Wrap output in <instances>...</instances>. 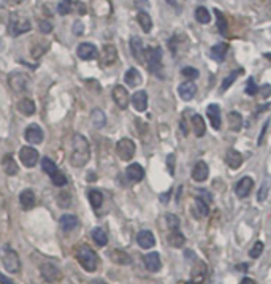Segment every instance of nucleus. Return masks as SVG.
Segmentation results:
<instances>
[{
	"label": "nucleus",
	"instance_id": "nucleus-14",
	"mask_svg": "<svg viewBox=\"0 0 271 284\" xmlns=\"http://www.w3.org/2000/svg\"><path fill=\"white\" fill-rule=\"evenodd\" d=\"M78 56L83 60H94L99 56V50L96 48V45L92 43H81L78 46Z\"/></svg>",
	"mask_w": 271,
	"mask_h": 284
},
{
	"label": "nucleus",
	"instance_id": "nucleus-11",
	"mask_svg": "<svg viewBox=\"0 0 271 284\" xmlns=\"http://www.w3.org/2000/svg\"><path fill=\"white\" fill-rule=\"evenodd\" d=\"M113 99L114 103H116L121 110H125L128 106V102H130V97H128V91L125 89L124 86H114L113 89Z\"/></svg>",
	"mask_w": 271,
	"mask_h": 284
},
{
	"label": "nucleus",
	"instance_id": "nucleus-56",
	"mask_svg": "<svg viewBox=\"0 0 271 284\" xmlns=\"http://www.w3.org/2000/svg\"><path fill=\"white\" fill-rule=\"evenodd\" d=\"M137 5H143V6H149V3H148V0H137Z\"/></svg>",
	"mask_w": 271,
	"mask_h": 284
},
{
	"label": "nucleus",
	"instance_id": "nucleus-49",
	"mask_svg": "<svg viewBox=\"0 0 271 284\" xmlns=\"http://www.w3.org/2000/svg\"><path fill=\"white\" fill-rule=\"evenodd\" d=\"M257 91H259V87H257L254 78H249L247 84H246V94H249V96H255Z\"/></svg>",
	"mask_w": 271,
	"mask_h": 284
},
{
	"label": "nucleus",
	"instance_id": "nucleus-54",
	"mask_svg": "<svg viewBox=\"0 0 271 284\" xmlns=\"http://www.w3.org/2000/svg\"><path fill=\"white\" fill-rule=\"evenodd\" d=\"M0 284H15L13 283L8 276H5V275H0Z\"/></svg>",
	"mask_w": 271,
	"mask_h": 284
},
{
	"label": "nucleus",
	"instance_id": "nucleus-22",
	"mask_svg": "<svg viewBox=\"0 0 271 284\" xmlns=\"http://www.w3.org/2000/svg\"><path fill=\"white\" fill-rule=\"evenodd\" d=\"M225 162H227V165L230 168L236 170V168H240L243 165V155L236 150H233V148H230V150L227 151V154H225Z\"/></svg>",
	"mask_w": 271,
	"mask_h": 284
},
{
	"label": "nucleus",
	"instance_id": "nucleus-35",
	"mask_svg": "<svg viewBox=\"0 0 271 284\" xmlns=\"http://www.w3.org/2000/svg\"><path fill=\"white\" fill-rule=\"evenodd\" d=\"M91 121H92V124L96 129H101V127H105V124H106V116L101 110H92Z\"/></svg>",
	"mask_w": 271,
	"mask_h": 284
},
{
	"label": "nucleus",
	"instance_id": "nucleus-1",
	"mask_svg": "<svg viewBox=\"0 0 271 284\" xmlns=\"http://www.w3.org/2000/svg\"><path fill=\"white\" fill-rule=\"evenodd\" d=\"M91 159V148L89 141L86 140L81 133H76L73 137V148H72V155H70V164L76 168L84 167Z\"/></svg>",
	"mask_w": 271,
	"mask_h": 284
},
{
	"label": "nucleus",
	"instance_id": "nucleus-12",
	"mask_svg": "<svg viewBox=\"0 0 271 284\" xmlns=\"http://www.w3.org/2000/svg\"><path fill=\"white\" fill-rule=\"evenodd\" d=\"M252 187H254V180L250 177H243L238 182H236L235 192L240 199H246L250 194V191H252Z\"/></svg>",
	"mask_w": 271,
	"mask_h": 284
},
{
	"label": "nucleus",
	"instance_id": "nucleus-2",
	"mask_svg": "<svg viewBox=\"0 0 271 284\" xmlns=\"http://www.w3.org/2000/svg\"><path fill=\"white\" fill-rule=\"evenodd\" d=\"M76 259H78V262L81 263V267H83L86 272L92 273V272H96L97 270L99 258H97V254L92 248L86 246V245L79 246L78 251H76Z\"/></svg>",
	"mask_w": 271,
	"mask_h": 284
},
{
	"label": "nucleus",
	"instance_id": "nucleus-44",
	"mask_svg": "<svg viewBox=\"0 0 271 284\" xmlns=\"http://www.w3.org/2000/svg\"><path fill=\"white\" fill-rule=\"evenodd\" d=\"M263 249H265V245H263V241H255V245L252 246V249L249 251V256L252 259H257L259 256L263 253Z\"/></svg>",
	"mask_w": 271,
	"mask_h": 284
},
{
	"label": "nucleus",
	"instance_id": "nucleus-41",
	"mask_svg": "<svg viewBox=\"0 0 271 284\" xmlns=\"http://www.w3.org/2000/svg\"><path fill=\"white\" fill-rule=\"evenodd\" d=\"M73 10V2L72 0H60L59 5H57V11H59V15H70Z\"/></svg>",
	"mask_w": 271,
	"mask_h": 284
},
{
	"label": "nucleus",
	"instance_id": "nucleus-43",
	"mask_svg": "<svg viewBox=\"0 0 271 284\" xmlns=\"http://www.w3.org/2000/svg\"><path fill=\"white\" fill-rule=\"evenodd\" d=\"M241 73V70H238V72H233V73H230V75L222 81V86H221V89L222 91H227L230 86H232L233 83H235V79H236V77H238Z\"/></svg>",
	"mask_w": 271,
	"mask_h": 284
},
{
	"label": "nucleus",
	"instance_id": "nucleus-45",
	"mask_svg": "<svg viewBox=\"0 0 271 284\" xmlns=\"http://www.w3.org/2000/svg\"><path fill=\"white\" fill-rule=\"evenodd\" d=\"M216 18H218V27H219V32L223 33L225 35L227 33V21H225V18H223V15L219 11V10H216Z\"/></svg>",
	"mask_w": 271,
	"mask_h": 284
},
{
	"label": "nucleus",
	"instance_id": "nucleus-34",
	"mask_svg": "<svg viewBox=\"0 0 271 284\" xmlns=\"http://www.w3.org/2000/svg\"><path fill=\"white\" fill-rule=\"evenodd\" d=\"M18 110L23 114H25V116H32V114L35 113V103H33L30 99H23V100H19Z\"/></svg>",
	"mask_w": 271,
	"mask_h": 284
},
{
	"label": "nucleus",
	"instance_id": "nucleus-18",
	"mask_svg": "<svg viewBox=\"0 0 271 284\" xmlns=\"http://www.w3.org/2000/svg\"><path fill=\"white\" fill-rule=\"evenodd\" d=\"M145 267L152 273H157L162 268V260H160V254L159 253H149L145 256Z\"/></svg>",
	"mask_w": 271,
	"mask_h": 284
},
{
	"label": "nucleus",
	"instance_id": "nucleus-50",
	"mask_svg": "<svg viewBox=\"0 0 271 284\" xmlns=\"http://www.w3.org/2000/svg\"><path fill=\"white\" fill-rule=\"evenodd\" d=\"M40 30H42L43 33H49V32H52V24H51V21H40Z\"/></svg>",
	"mask_w": 271,
	"mask_h": 284
},
{
	"label": "nucleus",
	"instance_id": "nucleus-10",
	"mask_svg": "<svg viewBox=\"0 0 271 284\" xmlns=\"http://www.w3.org/2000/svg\"><path fill=\"white\" fill-rule=\"evenodd\" d=\"M118 59V50L114 45H105L101 48V54H100V65L103 67H110L116 62Z\"/></svg>",
	"mask_w": 271,
	"mask_h": 284
},
{
	"label": "nucleus",
	"instance_id": "nucleus-20",
	"mask_svg": "<svg viewBox=\"0 0 271 284\" xmlns=\"http://www.w3.org/2000/svg\"><path fill=\"white\" fill-rule=\"evenodd\" d=\"M137 243L140 245V248L143 249H151L155 245V236L151 231H141L137 235Z\"/></svg>",
	"mask_w": 271,
	"mask_h": 284
},
{
	"label": "nucleus",
	"instance_id": "nucleus-52",
	"mask_svg": "<svg viewBox=\"0 0 271 284\" xmlns=\"http://www.w3.org/2000/svg\"><path fill=\"white\" fill-rule=\"evenodd\" d=\"M84 32V26H83V23H74L73 24V33L74 35H81V33Z\"/></svg>",
	"mask_w": 271,
	"mask_h": 284
},
{
	"label": "nucleus",
	"instance_id": "nucleus-7",
	"mask_svg": "<svg viewBox=\"0 0 271 284\" xmlns=\"http://www.w3.org/2000/svg\"><path fill=\"white\" fill-rule=\"evenodd\" d=\"M145 57H146V62L149 65V69L152 72H157L160 69V64H162V50L159 46H154V48H148L145 50Z\"/></svg>",
	"mask_w": 271,
	"mask_h": 284
},
{
	"label": "nucleus",
	"instance_id": "nucleus-6",
	"mask_svg": "<svg viewBox=\"0 0 271 284\" xmlns=\"http://www.w3.org/2000/svg\"><path fill=\"white\" fill-rule=\"evenodd\" d=\"M135 151H137V146L130 138H121L116 143V153L121 160H130L135 155Z\"/></svg>",
	"mask_w": 271,
	"mask_h": 284
},
{
	"label": "nucleus",
	"instance_id": "nucleus-28",
	"mask_svg": "<svg viewBox=\"0 0 271 284\" xmlns=\"http://www.w3.org/2000/svg\"><path fill=\"white\" fill-rule=\"evenodd\" d=\"M110 258L114 263H119V265H128V263H132V258L125 251H123V249H114V251H111Z\"/></svg>",
	"mask_w": 271,
	"mask_h": 284
},
{
	"label": "nucleus",
	"instance_id": "nucleus-36",
	"mask_svg": "<svg viewBox=\"0 0 271 284\" xmlns=\"http://www.w3.org/2000/svg\"><path fill=\"white\" fill-rule=\"evenodd\" d=\"M87 197H89V202H91L94 209L100 208L101 204H103V194L97 191V189H91V191H87Z\"/></svg>",
	"mask_w": 271,
	"mask_h": 284
},
{
	"label": "nucleus",
	"instance_id": "nucleus-5",
	"mask_svg": "<svg viewBox=\"0 0 271 284\" xmlns=\"http://www.w3.org/2000/svg\"><path fill=\"white\" fill-rule=\"evenodd\" d=\"M8 83L11 86V89L15 92H23L27 91L30 86V78L24 72H13L8 77Z\"/></svg>",
	"mask_w": 271,
	"mask_h": 284
},
{
	"label": "nucleus",
	"instance_id": "nucleus-32",
	"mask_svg": "<svg viewBox=\"0 0 271 284\" xmlns=\"http://www.w3.org/2000/svg\"><path fill=\"white\" fill-rule=\"evenodd\" d=\"M192 127H194V132L197 137H203L206 133V126H205V121L200 116V114H194L192 116Z\"/></svg>",
	"mask_w": 271,
	"mask_h": 284
},
{
	"label": "nucleus",
	"instance_id": "nucleus-19",
	"mask_svg": "<svg viewBox=\"0 0 271 284\" xmlns=\"http://www.w3.org/2000/svg\"><path fill=\"white\" fill-rule=\"evenodd\" d=\"M125 177L132 182H140L145 178V168L140 164H130L125 170Z\"/></svg>",
	"mask_w": 271,
	"mask_h": 284
},
{
	"label": "nucleus",
	"instance_id": "nucleus-33",
	"mask_svg": "<svg viewBox=\"0 0 271 284\" xmlns=\"http://www.w3.org/2000/svg\"><path fill=\"white\" fill-rule=\"evenodd\" d=\"M168 243H170L173 248H182L186 243V238L184 235L179 232V229H176V231H172V233L168 235Z\"/></svg>",
	"mask_w": 271,
	"mask_h": 284
},
{
	"label": "nucleus",
	"instance_id": "nucleus-30",
	"mask_svg": "<svg viewBox=\"0 0 271 284\" xmlns=\"http://www.w3.org/2000/svg\"><path fill=\"white\" fill-rule=\"evenodd\" d=\"M227 119H228L230 130H233V132L241 130V127H243V116H241L238 111H230Z\"/></svg>",
	"mask_w": 271,
	"mask_h": 284
},
{
	"label": "nucleus",
	"instance_id": "nucleus-25",
	"mask_svg": "<svg viewBox=\"0 0 271 284\" xmlns=\"http://www.w3.org/2000/svg\"><path fill=\"white\" fill-rule=\"evenodd\" d=\"M59 224L64 232H72L73 229L78 226V218L73 214H62L59 219Z\"/></svg>",
	"mask_w": 271,
	"mask_h": 284
},
{
	"label": "nucleus",
	"instance_id": "nucleus-24",
	"mask_svg": "<svg viewBox=\"0 0 271 284\" xmlns=\"http://www.w3.org/2000/svg\"><path fill=\"white\" fill-rule=\"evenodd\" d=\"M124 79H125L127 86H130V87H137L143 83V77H141V73L137 69H128L124 75Z\"/></svg>",
	"mask_w": 271,
	"mask_h": 284
},
{
	"label": "nucleus",
	"instance_id": "nucleus-39",
	"mask_svg": "<svg viewBox=\"0 0 271 284\" xmlns=\"http://www.w3.org/2000/svg\"><path fill=\"white\" fill-rule=\"evenodd\" d=\"M42 168H43L45 173L49 175V177H51L52 173H56V172L59 170L57 165H56V162L51 160L49 157H43V159H42Z\"/></svg>",
	"mask_w": 271,
	"mask_h": 284
},
{
	"label": "nucleus",
	"instance_id": "nucleus-21",
	"mask_svg": "<svg viewBox=\"0 0 271 284\" xmlns=\"http://www.w3.org/2000/svg\"><path fill=\"white\" fill-rule=\"evenodd\" d=\"M132 105L137 111H146L148 108V94L146 91H137L132 97Z\"/></svg>",
	"mask_w": 271,
	"mask_h": 284
},
{
	"label": "nucleus",
	"instance_id": "nucleus-16",
	"mask_svg": "<svg viewBox=\"0 0 271 284\" xmlns=\"http://www.w3.org/2000/svg\"><path fill=\"white\" fill-rule=\"evenodd\" d=\"M206 114H208V118H209V123H211V126H213V129L219 130L221 129V121H222L221 106L218 103H211L206 108Z\"/></svg>",
	"mask_w": 271,
	"mask_h": 284
},
{
	"label": "nucleus",
	"instance_id": "nucleus-26",
	"mask_svg": "<svg viewBox=\"0 0 271 284\" xmlns=\"http://www.w3.org/2000/svg\"><path fill=\"white\" fill-rule=\"evenodd\" d=\"M2 167H3L5 173H6V175H10V177H13V175H16V173L19 172L16 160L13 159V155H11V154H5V155H3V159H2Z\"/></svg>",
	"mask_w": 271,
	"mask_h": 284
},
{
	"label": "nucleus",
	"instance_id": "nucleus-55",
	"mask_svg": "<svg viewBox=\"0 0 271 284\" xmlns=\"http://www.w3.org/2000/svg\"><path fill=\"white\" fill-rule=\"evenodd\" d=\"M270 89H271V87H270L268 84L263 86V92H262V96H263V97H268V96H270Z\"/></svg>",
	"mask_w": 271,
	"mask_h": 284
},
{
	"label": "nucleus",
	"instance_id": "nucleus-29",
	"mask_svg": "<svg viewBox=\"0 0 271 284\" xmlns=\"http://www.w3.org/2000/svg\"><path fill=\"white\" fill-rule=\"evenodd\" d=\"M130 50H132V54L133 57L137 60H143V56H145V46H143V42L138 38V37H133L130 40Z\"/></svg>",
	"mask_w": 271,
	"mask_h": 284
},
{
	"label": "nucleus",
	"instance_id": "nucleus-46",
	"mask_svg": "<svg viewBox=\"0 0 271 284\" xmlns=\"http://www.w3.org/2000/svg\"><path fill=\"white\" fill-rule=\"evenodd\" d=\"M167 226L170 231H176V229H179V219L176 214H167Z\"/></svg>",
	"mask_w": 271,
	"mask_h": 284
},
{
	"label": "nucleus",
	"instance_id": "nucleus-57",
	"mask_svg": "<svg viewBox=\"0 0 271 284\" xmlns=\"http://www.w3.org/2000/svg\"><path fill=\"white\" fill-rule=\"evenodd\" d=\"M91 284H108L106 281H103V280H92L91 281Z\"/></svg>",
	"mask_w": 271,
	"mask_h": 284
},
{
	"label": "nucleus",
	"instance_id": "nucleus-4",
	"mask_svg": "<svg viewBox=\"0 0 271 284\" xmlns=\"http://www.w3.org/2000/svg\"><path fill=\"white\" fill-rule=\"evenodd\" d=\"M2 263L6 268V272L10 273H18L21 270V259L16 251H13L11 248H5V251L2 254Z\"/></svg>",
	"mask_w": 271,
	"mask_h": 284
},
{
	"label": "nucleus",
	"instance_id": "nucleus-58",
	"mask_svg": "<svg viewBox=\"0 0 271 284\" xmlns=\"http://www.w3.org/2000/svg\"><path fill=\"white\" fill-rule=\"evenodd\" d=\"M241 284H254V281L250 280V278H245V280L241 281Z\"/></svg>",
	"mask_w": 271,
	"mask_h": 284
},
{
	"label": "nucleus",
	"instance_id": "nucleus-53",
	"mask_svg": "<svg viewBox=\"0 0 271 284\" xmlns=\"http://www.w3.org/2000/svg\"><path fill=\"white\" fill-rule=\"evenodd\" d=\"M168 170H170V173L173 175L174 173V168H173V160H174V155L172 154V155H168Z\"/></svg>",
	"mask_w": 271,
	"mask_h": 284
},
{
	"label": "nucleus",
	"instance_id": "nucleus-42",
	"mask_svg": "<svg viewBox=\"0 0 271 284\" xmlns=\"http://www.w3.org/2000/svg\"><path fill=\"white\" fill-rule=\"evenodd\" d=\"M51 181H52L54 186H59V187H60V186H65V184H67V177H65V175L60 172V170H57L56 173L51 175Z\"/></svg>",
	"mask_w": 271,
	"mask_h": 284
},
{
	"label": "nucleus",
	"instance_id": "nucleus-48",
	"mask_svg": "<svg viewBox=\"0 0 271 284\" xmlns=\"http://www.w3.org/2000/svg\"><path fill=\"white\" fill-rule=\"evenodd\" d=\"M181 73H182V75H184L186 78H191V79L198 78V70H197V69H192V67H184V69L181 70Z\"/></svg>",
	"mask_w": 271,
	"mask_h": 284
},
{
	"label": "nucleus",
	"instance_id": "nucleus-3",
	"mask_svg": "<svg viewBox=\"0 0 271 284\" xmlns=\"http://www.w3.org/2000/svg\"><path fill=\"white\" fill-rule=\"evenodd\" d=\"M32 29V24L29 19L21 18L19 15H11L10 23H8V33L13 37H18L21 33H25Z\"/></svg>",
	"mask_w": 271,
	"mask_h": 284
},
{
	"label": "nucleus",
	"instance_id": "nucleus-27",
	"mask_svg": "<svg viewBox=\"0 0 271 284\" xmlns=\"http://www.w3.org/2000/svg\"><path fill=\"white\" fill-rule=\"evenodd\" d=\"M227 51H228L227 43H218V45L213 46L211 51H209V56H211L214 60H218V62H222L227 56Z\"/></svg>",
	"mask_w": 271,
	"mask_h": 284
},
{
	"label": "nucleus",
	"instance_id": "nucleus-15",
	"mask_svg": "<svg viewBox=\"0 0 271 284\" xmlns=\"http://www.w3.org/2000/svg\"><path fill=\"white\" fill-rule=\"evenodd\" d=\"M209 177V167L206 162H203V160H198L197 164L194 165V170H192V178L194 181H197V182H203V181H206Z\"/></svg>",
	"mask_w": 271,
	"mask_h": 284
},
{
	"label": "nucleus",
	"instance_id": "nucleus-31",
	"mask_svg": "<svg viewBox=\"0 0 271 284\" xmlns=\"http://www.w3.org/2000/svg\"><path fill=\"white\" fill-rule=\"evenodd\" d=\"M137 19H138V24H140L141 29H143V32L149 33V32L152 30V18L149 16V13H146V11H143V10H140Z\"/></svg>",
	"mask_w": 271,
	"mask_h": 284
},
{
	"label": "nucleus",
	"instance_id": "nucleus-9",
	"mask_svg": "<svg viewBox=\"0 0 271 284\" xmlns=\"http://www.w3.org/2000/svg\"><path fill=\"white\" fill-rule=\"evenodd\" d=\"M24 137L30 145H40L45 138V132L38 124H30V126H27Z\"/></svg>",
	"mask_w": 271,
	"mask_h": 284
},
{
	"label": "nucleus",
	"instance_id": "nucleus-8",
	"mask_svg": "<svg viewBox=\"0 0 271 284\" xmlns=\"http://www.w3.org/2000/svg\"><path fill=\"white\" fill-rule=\"evenodd\" d=\"M19 159L27 168H33L38 162V151L32 146H24L19 151Z\"/></svg>",
	"mask_w": 271,
	"mask_h": 284
},
{
	"label": "nucleus",
	"instance_id": "nucleus-59",
	"mask_svg": "<svg viewBox=\"0 0 271 284\" xmlns=\"http://www.w3.org/2000/svg\"><path fill=\"white\" fill-rule=\"evenodd\" d=\"M5 5H6V0H0V8H3Z\"/></svg>",
	"mask_w": 271,
	"mask_h": 284
},
{
	"label": "nucleus",
	"instance_id": "nucleus-51",
	"mask_svg": "<svg viewBox=\"0 0 271 284\" xmlns=\"http://www.w3.org/2000/svg\"><path fill=\"white\" fill-rule=\"evenodd\" d=\"M268 126H270V121H267V123L263 124V127H262V133L259 135V141H257V143H259V145H262V143H263V140H265V135H267V130H268Z\"/></svg>",
	"mask_w": 271,
	"mask_h": 284
},
{
	"label": "nucleus",
	"instance_id": "nucleus-40",
	"mask_svg": "<svg viewBox=\"0 0 271 284\" xmlns=\"http://www.w3.org/2000/svg\"><path fill=\"white\" fill-rule=\"evenodd\" d=\"M195 209H197L198 216H201V218H205V216L209 214V205L208 202H205L203 199L197 197V200H195Z\"/></svg>",
	"mask_w": 271,
	"mask_h": 284
},
{
	"label": "nucleus",
	"instance_id": "nucleus-47",
	"mask_svg": "<svg viewBox=\"0 0 271 284\" xmlns=\"http://www.w3.org/2000/svg\"><path fill=\"white\" fill-rule=\"evenodd\" d=\"M268 189H270V178L265 180V182H263V186L260 187L259 194H257V200L259 202H263L267 200V195H268Z\"/></svg>",
	"mask_w": 271,
	"mask_h": 284
},
{
	"label": "nucleus",
	"instance_id": "nucleus-37",
	"mask_svg": "<svg viewBox=\"0 0 271 284\" xmlns=\"http://www.w3.org/2000/svg\"><path fill=\"white\" fill-rule=\"evenodd\" d=\"M92 240L96 241L99 246H106L108 245V235L101 227H96L92 231Z\"/></svg>",
	"mask_w": 271,
	"mask_h": 284
},
{
	"label": "nucleus",
	"instance_id": "nucleus-17",
	"mask_svg": "<svg viewBox=\"0 0 271 284\" xmlns=\"http://www.w3.org/2000/svg\"><path fill=\"white\" fill-rule=\"evenodd\" d=\"M40 273H42L43 278L49 283H54L60 278V270L54 265V263H43L42 268H40Z\"/></svg>",
	"mask_w": 271,
	"mask_h": 284
},
{
	"label": "nucleus",
	"instance_id": "nucleus-38",
	"mask_svg": "<svg viewBox=\"0 0 271 284\" xmlns=\"http://www.w3.org/2000/svg\"><path fill=\"white\" fill-rule=\"evenodd\" d=\"M195 19H197L200 24H208L211 21V15H209V11L205 6H198V8L195 10Z\"/></svg>",
	"mask_w": 271,
	"mask_h": 284
},
{
	"label": "nucleus",
	"instance_id": "nucleus-13",
	"mask_svg": "<svg viewBox=\"0 0 271 284\" xmlns=\"http://www.w3.org/2000/svg\"><path fill=\"white\" fill-rule=\"evenodd\" d=\"M178 94L179 97L182 100H186V102H189V100H192L195 97V94H197V86H195L194 81H184V83H181L179 87H178Z\"/></svg>",
	"mask_w": 271,
	"mask_h": 284
},
{
	"label": "nucleus",
	"instance_id": "nucleus-23",
	"mask_svg": "<svg viewBox=\"0 0 271 284\" xmlns=\"http://www.w3.org/2000/svg\"><path fill=\"white\" fill-rule=\"evenodd\" d=\"M19 202H21L24 209H32L33 207H35V202H37L35 192H33L32 189H24L21 195H19Z\"/></svg>",
	"mask_w": 271,
	"mask_h": 284
}]
</instances>
